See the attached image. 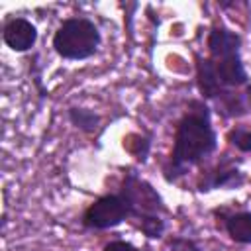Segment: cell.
<instances>
[{"label":"cell","instance_id":"1","mask_svg":"<svg viewBox=\"0 0 251 251\" xmlns=\"http://www.w3.org/2000/svg\"><path fill=\"white\" fill-rule=\"evenodd\" d=\"M190 110L178 124L175 151H173V169L182 171L188 165L198 163L202 157L210 155L216 147V133L210 126L208 108L200 102L190 104Z\"/></svg>","mask_w":251,"mask_h":251},{"label":"cell","instance_id":"2","mask_svg":"<svg viewBox=\"0 0 251 251\" xmlns=\"http://www.w3.org/2000/svg\"><path fill=\"white\" fill-rule=\"evenodd\" d=\"M100 43L98 27L84 18H71L61 24L53 37L55 51L65 59H86Z\"/></svg>","mask_w":251,"mask_h":251},{"label":"cell","instance_id":"3","mask_svg":"<svg viewBox=\"0 0 251 251\" xmlns=\"http://www.w3.org/2000/svg\"><path fill=\"white\" fill-rule=\"evenodd\" d=\"M129 208V214L137 218L145 216H157V212L163 208L159 194L147 184L145 180H139L137 176L129 175L124 182V196H122Z\"/></svg>","mask_w":251,"mask_h":251},{"label":"cell","instance_id":"4","mask_svg":"<svg viewBox=\"0 0 251 251\" xmlns=\"http://www.w3.org/2000/svg\"><path fill=\"white\" fill-rule=\"evenodd\" d=\"M127 214L129 208L122 196H102L84 212V224L94 229H106L122 224Z\"/></svg>","mask_w":251,"mask_h":251},{"label":"cell","instance_id":"5","mask_svg":"<svg viewBox=\"0 0 251 251\" xmlns=\"http://www.w3.org/2000/svg\"><path fill=\"white\" fill-rule=\"evenodd\" d=\"M37 39V29L31 22L24 18L10 20L4 27V41L14 51H25L29 49Z\"/></svg>","mask_w":251,"mask_h":251},{"label":"cell","instance_id":"6","mask_svg":"<svg viewBox=\"0 0 251 251\" xmlns=\"http://www.w3.org/2000/svg\"><path fill=\"white\" fill-rule=\"evenodd\" d=\"M239 43H241L239 35H235L233 31H229V29H226V27H214V29L210 31L208 47H210V53H212V57H214L216 61L237 55Z\"/></svg>","mask_w":251,"mask_h":251},{"label":"cell","instance_id":"7","mask_svg":"<svg viewBox=\"0 0 251 251\" xmlns=\"http://www.w3.org/2000/svg\"><path fill=\"white\" fill-rule=\"evenodd\" d=\"M214 67H216V75H218L222 84L237 86V84H243L247 80V73H245L237 55L227 57V59H220L218 63H214Z\"/></svg>","mask_w":251,"mask_h":251},{"label":"cell","instance_id":"8","mask_svg":"<svg viewBox=\"0 0 251 251\" xmlns=\"http://www.w3.org/2000/svg\"><path fill=\"white\" fill-rule=\"evenodd\" d=\"M198 86L204 96L216 98L222 94V82L216 75V67L210 59H198Z\"/></svg>","mask_w":251,"mask_h":251},{"label":"cell","instance_id":"9","mask_svg":"<svg viewBox=\"0 0 251 251\" xmlns=\"http://www.w3.org/2000/svg\"><path fill=\"white\" fill-rule=\"evenodd\" d=\"M239 182H241L239 171L235 167H227L226 163H222V165H218V169L214 173H210V176L206 180L200 182V190H210L216 186H233Z\"/></svg>","mask_w":251,"mask_h":251},{"label":"cell","instance_id":"10","mask_svg":"<svg viewBox=\"0 0 251 251\" xmlns=\"http://www.w3.org/2000/svg\"><path fill=\"white\" fill-rule=\"evenodd\" d=\"M226 227H227V233L233 241L251 243V214L249 212L229 216L227 222H226Z\"/></svg>","mask_w":251,"mask_h":251},{"label":"cell","instance_id":"11","mask_svg":"<svg viewBox=\"0 0 251 251\" xmlns=\"http://www.w3.org/2000/svg\"><path fill=\"white\" fill-rule=\"evenodd\" d=\"M69 118H71V122H73L76 127L86 129V131L94 129L96 124H98V116H96L94 112H90V110H84V108H73V110L69 112Z\"/></svg>","mask_w":251,"mask_h":251},{"label":"cell","instance_id":"12","mask_svg":"<svg viewBox=\"0 0 251 251\" xmlns=\"http://www.w3.org/2000/svg\"><path fill=\"white\" fill-rule=\"evenodd\" d=\"M124 147L129 151V153H133L137 159H145V155H147V149H149V141L145 139V137H141V135H127L126 139H124Z\"/></svg>","mask_w":251,"mask_h":251},{"label":"cell","instance_id":"13","mask_svg":"<svg viewBox=\"0 0 251 251\" xmlns=\"http://www.w3.org/2000/svg\"><path fill=\"white\" fill-rule=\"evenodd\" d=\"M139 227L147 237H161V233L165 229V224L159 216H145V218H141Z\"/></svg>","mask_w":251,"mask_h":251},{"label":"cell","instance_id":"14","mask_svg":"<svg viewBox=\"0 0 251 251\" xmlns=\"http://www.w3.org/2000/svg\"><path fill=\"white\" fill-rule=\"evenodd\" d=\"M229 141L239 151H251V131L249 129H233L229 133Z\"/></svg>","mask_w":251,"mask_h":251},{"label":"cell","instance_id":"15","mask_svg":"<svg viewBox=\"0 0 251 251\" xmlns=\"http://www.w3.org/2000/svg\"><path fill=\"white\" fill-rule=\"evenodd\" d=\"M169 249H171V251H200V247H198L194 241H190V239H182V237L173 239L171 245H169Z\"/></svg>","mask_w":251,"mask_h":251},{"label":"cell","instance_id":"16","mask_svg":"<svg viewBox=\"0 0 251 251\" xmlns=\"http://www.w3.org/2000/svg\"><path fill=\"white\" fill-rule=\"evenodd\" d=\"M104 251H137V249L126 241H112L104 247Z\"/></svg>","mask_w":251,"mask_h":251},{"label":"cell","instance_id":"17","mask_svg":"<svg viewBox=\"0 0 251 251\" xmlns=\"http://www.w3.org/2000/svg\"><path fill=\"white\" fill-rule=\"evenodd\" d=\"M247 98H249V100H251V84H249V86H247Z\"/></svg>","mask_w":251,"mask_h":251}]
</instances>
